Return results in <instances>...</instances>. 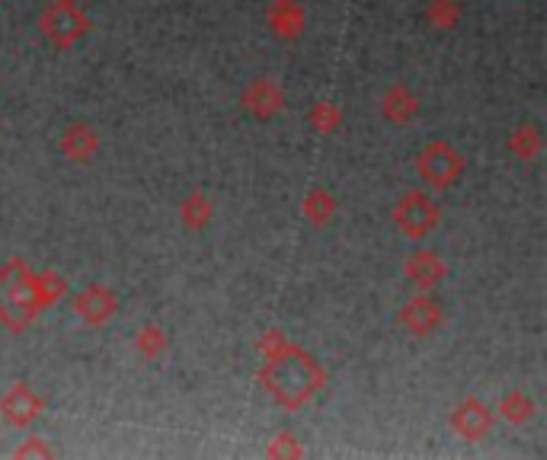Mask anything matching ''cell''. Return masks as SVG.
<instances>
[{
  "label": "cell",
  "instance_id": "3",
  "mask_svg": "<svg viewBox=\"0 0 547 460\" xmlns=\"http://www.w3.org/2000/svg\"><path fill=\"white\" fill-rule=\"evenodd\" d=\"M416 173L426 179L432 189H448L464 176V157L455 144L448 141H432L416 160Z\"/></svg>",
  "mask_w": 547,
  "mask_h": 460
},
{
  "label": "cell",
  "instance_id": "10",
  "mask_svg": "<svg viewBox=\"0 0 547 460\" xmlns=\"http://www.w3.org/2000/svg\"><path fill=\"white\" fill-rule=\"evenodd\" d=\"M244 106L263 122L276 119V115L285 109V93H282V87L276 84V80H269V77L253 80V84L247 87V93H244Z\"/></svg>",
  "mask_w": 547,
  "mask_h": 460
},
{
  "label": "cell",
  "instance_id": "21",
  "mask_svg": "<svg viewBox=\"0 0 547 460\" xmlns=\"http://www.w3.org/2000/svg\"><path fill=\"white\" fill-rule=\"evenodd\" d=\"M308 119H311L314 131H320V135H333V131L340 128V122H343V112L336 109L333 103H317L311 109Z\"/></svg>",
  "mask_w": 547,
  "mask_h": 460
},
{
  "label": "cell",
  "instance_id": "6",
  "mask_svg": "<svg viewBox=\"0 0 547 460\" xmlns=\"http://www.w3.org/2000/svg\"><path fill=\"white\" fill-rule=\"evenodd\" d=\"M42 409H45V400L29 384H13L4 397H0V416L10 425H16V429L36 422L42 416Z\"/></svg>",
  "mask_w": 547,
  "mask_h": 460
},
{
  "label": "cell",
  "instance_id": "23",
  "mask_svg": "<svg viewBox=\"0 0 547 460\" xmlns=\"http://www.w3.org/2000/svg\"><path fill=\"white\" fill-rule=\"evenodd\" d=\"M269 454H272V457H279V454H288V457H292V454H295V457H301L304 451L298 448V441H295V435H279V441H276V445H272V448H269Z\"/></svg>",
  "mask_w": 547,
  "mask_h": 460
},
{
  "label": "cell",
  "instance_id": "5",
  "mask_svg": "<svg viewBox=\"0 0 547 460\" xmlns=\"http://www.w3.org/2000/svg\"><path fill=\"white\" fill-rule=\"evenodd\" d=\"M87 29H90V20L71 4V0H58V4H52L42 13V32L58 48H71Z\"/></svg>",
  "mask_w": 547,
  "mask_h": 460
},
{
  "label": "cell",
  "instance_id": "15",
  "mask_svg": "<svg viewBox=\"0 0 547 460\" xmlns=\"http://www.w3.org/2000/svg\"><path fill=\"white\" fill-rule=\"evenodd\" d=\"M336 215V199L327 189H311L308 199H304V218H308L314 227H327Z\"/></svg>",
  "mask_w": 547,
  "mask_h": 460
},
{
  "label": "cell",
  "instance_id": "17",
  "mask_svg": "<svg viewBox=\"0 0 547 460\" xmlns=\"http://www.w3.org/2000/svg\"><path fill=\"white\" fill-rule=\"evenodd\" d=\"M535 403H532V397H525L522 390H512V393H506L503 397V403H500V416H506L512 425H522V422H532L535 419Z\"/></svg>",
  "mask_w": 547,
  "mask_h": 460
},
{
  "label": "cell",
  "instance_id": "12",
  "mask_svg": "<svg viewBox=\"0 0 547 460\" xmlns=\"http://www.w3.org/2000/svg\"><path fill=\"white\" fill-rule=\"evenodd\" d=\"M404 275L410 278V282L416 288H423V291H432V288H439V282L448 275V266L445 262L432 253V250H420V253H413L407 259V266H404Z\"/></svg>",
  "mask_w": 547,
  "mask_h": 460
},
{
  "label": "cell",
  "instance_id": "11",
  "mask_svg": "<svg viewBox=\"0 0 547 460\" xmlns=\"http://www.w3.org/2000/svg\"><path fill=\"white\" fill-rule=\"evenodd\" d=\"M269 23L272 32L285 42H295L304 36V26H308V16H304V7L298 0H272L269 7Z\"/></svg>",
  "mask_w": 547,
  "mask_h": 460
},
{
  "label": "cell",
  "instance_id": "19",
  "mask_svg": "<svg viewBox=\"0 0 547 460\" xmlns=\"http://www.w3.org/2000/svg\"><path fill=\"white\" fill-rule=\"evenodd\" d=\"M36 291H39V304L52 307V304H58L64 298L68 282H64L58 272H42V275H36Z\"/></svg>",
  "mask_w": 547,
  "mask_h": 460
},
{
  "label": "cell",
  "instance_id": "13",
  "mask_svg": "<svg viewBox=\"0 0 547 460\" xmlns=\"http://www.w3.org/2000/svg\"><path fill=\"white\" fill-rule=\"evenodd\" d=\"M61 151L68 154V160H74V163L93 160L96 151H100V135H96L90 125H71L61 135Z\"/></svg>",
  "mask_w": 547,
  "mask_h": 460
},
{
  "label": "cell",
  "instance_id": "16",
  "mask_svg": "<svg viewBox=\"0 0 547 460\" xmlns=\"http://www.w3.org/2000/svg\"><path fill=\"white\" fill-rule=\"evenodd\" d=\"M541 131L535 125H522L512 131V138H509V151L516 160H535L541 154Z\"/></svg>",
  "mask_w": 547,
  "mask_h": 460
},
{
  "label": "cell",
  "instance_id": "20",
  "mask_svg": "<svg viewBox=\"0 0 547 460\" xmlns=\"http://www.w3.org/2000/svg\"><path fill=\"white\" fill-rule=\"evenodd\" d=\"M135 349L144 355V358H157L167 352V333L160 330V326H144L135 339Z\"/></svg>",
  "mask_w": 547,
  "mask_h": 460
},
{
  "label": "cell",
  "instance_id": "7",
  "mask_svg": "<svg viewBox=\"0 0 547 460\" xmlns=\"http://www.w3.org/2000/svg\"><path fill=\"white\" fill-rule=\"evenodd\" d=\"M452 425H455V432L461 438H468V441H484L490 432H493V425H496V413L484 403V400H464L455 406V413H452Z\"/></svg>",
  "mask_w": 547,
  "mask_h": 460
},
{
  "label": "cell",
  "instance_id": "22",
  "mask_svg": "<svg viewBox=\"0 0 547 460\" xmlns=\"http://www.w3.org/2000/svg\"><path fill=\"white\" fill-rule=\"evenodd\" d=\"M429 20H432V26H439V29H455L461 23V10H458L455 0H432Z\"/></svg>",
  "mask_w": 547,
  "mask_h": 460
},
{
  "label": "cell",
  "instance_id": "9",
  "mask_svg": "<svg viewBox=\"0 0 547 460\" xmlns=\"http://www.w3.org/2000/svg\"><path fill=\"white\" fill-rule=\"evenodd\" d=\"M400 323L407 326L413 336H432L445 323V310L436 298H413L400 310Z\"/></svg>",
  "mask_w": 547,
  "mask_h": 460
},
{
  "label": "cell",
  "instance_id": "4",
  "mask_svg": "<svg viewBox=\"0 0 547 460\" xmlns=\"http://www.w3.org/2000/svg\"><path fill=\"white\" fill-rule=\"evenodd\" d=\"M439 221H442L439 205L432 202L426 192H420V189L407 192L404 199L394 205V224L404 230V237H410V240L429 237L432 230L439 227Z\"/></svg>",
  "mask_w": 547,
  "mask_h": 460
},
{
  "label": "cell",
  "instance_id": "8",
  "mask_svg": "<svg viewBox=\"0 0 547 460\" xmlns=\"http://www.w3.org/2000/svg\"><path fill=\"white\" fill-rule=\"evenodd\" d=\"M74 310L87 326H103V323H109L112 317H116L119 298L106 285H87L74 298Z\"/></svg>",
  "mask_w": 547,
  "mask_h": 460
},
{
  "label": "cell",
  "instance_id": "24",
  "mask_svg": "<svg viewBox=\"0 0 547 460\" xmlns=\"http://www.w3.org/2000/svg\"><path fill=\"white\" fill-rule=\"evenodd\" d=\"M16 454H20V457H26V454H36V457H52V451H48V448H42L39 441H29V445H26V448H20V451H16Z\"/></svg>",
  "mask_w": 547,
  "mask_h": 460
},
{
  "label": "cell",
  "instance_id": "2",
  "mask_svg": "<svg viewBox=\"0 0 547 460\" xmlns=\"http://www.w3.org/2000/svg\"><path fill=\"white\" fill-rule=\"evenodd\" d=\"M39 291H36V272L23 259H10L0 269V323L13 333H23L26 326L39 317Z\"/></svg>",
  "mask_w": 547,
  "mask_h": 460
},
{
  "label": "cell",
  "instance_id": "1",
  "mask_svg": "<svg viewBox=\"0 0 547 460\" xmlns=\"http://www.w3.org/2000/svg\"><path fill=\"white\" fill-rule=\"evenodd\" d=\"M260 345L266 355L260 381L285 409H301L327 384V371L320 368V361L308 352H301L279 330L266 333Z\"/></svg>",
  "mask_w": 547,
  "mask_h": 460
},
{
  "label": "cell",
  "instance_id": "18",
  "mask_svg": "<svg viewBox=\"0 0 547 460\" xmlns=\"http://www.w3.org/2000/svg\"><path fill=\"white\" fill-rule=\"evenodd\" d=\"M212 215H215V208L202 192H192L189 199L183 202V224L192 227V230H205L208 221H212Z\"/></svg>",
  "mask_w": 547,
  "mask_h": 460
},
{
  "label": "cell",
  "instance_id": "14",
  "mask_svg": "<svg viewBox=\"0 0 547 460\" xmlns=\"http://www.w3.org/2000/svg\"><path fill=\"white\" fill-rule=\"evenodd\" d=\"M384 115H388L391 122H413L416 115H420V100L407 90V87H391L384 93Z\"/></svg>",
  "mask_w": 547,
  "mask_h": 460
},
{
  "label": "cell",
  "instance_id": "25",
  "mask_svg": "<svg viewBox=\"0 0 547 460\" xmlns=\"http://www.w3.org/2000/svg\"><path fill=\"white\" fill-rule=\"evenodd\" d=\"M71 4H74V0H71Z\"/></svg>",
  "mask_w": 547,
  "mask_h": 460
}]
</instances>
